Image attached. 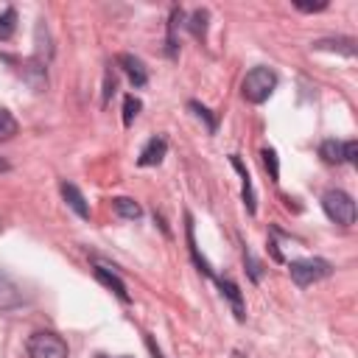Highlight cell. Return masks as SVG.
<instances>
[{"instance_id": "1", "label": "cell", "mask_w": 358, "mask_h": 358, "mask_svg": "<svg viewBox=\"0 0 358 358\" xmlns=\"http://www.w3.org/2000/svg\"><path fill=\"white\" fill-rule=\"evenodd\" d=\"M277 87V73L268 70V67H252L243 81H241V95L249 101V103H263L268 101V95L274 92Z\"/></svg>"}, {"instance_id": "2", "label": "cell", "mask_w": 358, "mask_h": 358, "mask_svg": "<svg viewBox=\"0 0 358 358\" xmlns=\"http://www.w3.org/2000/svg\"><path fill=\"white\" fill-rule=\"evenodd\" d=\"M25 350H28V358H67V355H70L67 341H64L62 336L50 333V330H36V333H31Z\"/></svg>"}, {"instance_id": "3", "label": "cell", "mask_w": 358, "mask_h": 358, "mask_svg": "<svg viewBox=\"0 0 358 358\" xmlns=\"http://www.w3.org/2000/svg\"><path fill=\"white\" fill-rule=\"evenodd\" d=\"M322 207H324V213H327L330 221H336L341 227L355 224V201H352L350 193H344V190H327L322 196Z\"/></svg>"}, {"instance_id": "4", "label": "cell", "mask_w": 358, "mask_h": 358, "mask_svg": "<svg viewBox=\"0 0 358 358\" xmlns=\"http://www.w3.org/2000/svg\"><path fill=\"white\" fill-rule=\"evenodd\" d=\"M288 271H291V280L299 288H305V285H310L316 280H324L333 271V266L327 260H322V257H305V260H291Z\"/></svg>"}, {"instance_id": "5", "label": "cell", "mask_w": 358, "mask_h": 358, "mask_svg": "<svg viewBox=\"0 0 358 358\" xmlns=\"http://www.w3.org/2000/svg\"><path fill=\"white\" fill-rule=\"evenodd\" d=\"M165 151H168L165 137H151V140L143 145V151H140V157H137V165H143V168H148V165H159L162 157H165Z\"/></svg>"}, {"instance_id": "6", "label": "cell", "mask_w": 358, "mask_h": 358, "mask_svg": "<svg viewBox=\"0 0 358 358\" xmlns=\"http://www.w3.org/2000/svg\"><path fill=\"white\" fill-rule=\"evenodd\" d=\"M117 64L126 70V76L131 78L134 87H143V84L148 81V70H145V64H143L137 56H131V53H120V56H117Z\"/></svg>"}, {"instance_id": "7", "label": "cell", "mask_w": 358, "mask_h": 358, "mask_svg": "<svg viewBox=\"0 0 358 358\" xmlns=\"http://www.w3.org/2000/svg\"><path fill=\"white\" fill-rule=\"evenodd\" d=\"M62 196H64V201L73 207V213H76L78 218H90V204L84 201V196H81V190H78L76 185L62 182Z\"/></svg>"}, {"instance_id": "8", "label": "cell", "mask_w": 358, "mask_h": 358, "mask_svg": "<svg viewBox=\"0 0 358 358\" xmlns=\"http://www.w3.org/2000/svg\"><path fill=\"white\" fill-rule=\"evenodd\" d=\"M95 277L106 285V288H112L115 291V296L120 299V302H129V291H126V282L117 277V274H112L109 268H103V266H95Z\"/></svg>"}, {"instance_id": "9", "label": "cell", "mask_w": 358, "mask_h": 358, "mask_svg": "<svg viewBox=\"0 0 358 358\" xmlns=\"http://www.w3.org/2000/svg\"><path fill=\"white\" fill-rule=\"evenodd\" d=\"M20 302H22L20 288H17L6 274H0V308H3V310H8V308H17Z\"/></svg>"}, {"instance_id": "10", "label": "cell", "mask_w": 358, "mask_h": 358, "mask_svg": "<svg viewBox=\"0 0 358 358\" xmlns=\"http://www.w3.org/2000/svg\"><path fill=\"white\" fill-rule=\"evenodd\" d=\"M319 154H322V159L330 162V165L347 162V159H344V143H341V140H324V143L319 145Z\"/></svg>"}, {"instance_id": "11", "label": "cell", "mask_w": 358, "mask_h": 358, "mask_svg": "<svg viewBox=\"0 0 358 358\" xmlns=\"http://www.w3.org/2000/svg\"><path fill=\"white\" fill-rule=\"evenodd\" d=\"M112 207H115V213H117L120 218H129V221H134V218H140V215H143L140 204H137L134 199H126V196L112 199Z\"/></svg>"}, {"instance_id": "12", "label": "cell", "mask_w": 358, "mask_h": 358, "mask_svg": "<svg viewBox=\"0 0 358 358\" xmlns=\"http://www.w3.org/2000/svg\"><path fill=\"white\" fill-rule=\"evenodd\" d=\"M232 165L238 168V173H241V179H243V201H246L249 213H255V193H252V179H249V171L243 168V162H241L238 157H232Z\"/></svg>"}, {"instance_id": "13", "label": "cell", "mask_w": 358, "mask_h": 358, "mask_svg": "<svg viewBox=\"0 0 358 358\" xmlns=\"http://www.w3.org/2000/svg\"><path fill=\"white\" fill-rule=\"evenodd\" d=\"M17 31V11L14 8H6L0 14V39H11Z\"/></svg>"}, {"instance_id": "14", "label": "cell", "mask_w": 358, "mask_h": 358, "mask_svg": "<svg viewBox=\"0 0 358 358\" xmlns=\"http://www.w3.org/2000/svg\"><path fill=\"white\" fill-rule=\"evenodd\" d=\"M14 134H17V120H14V115L0 106V143H3V140H11Z\"/></svg>"}, {"instance_id": "15", "label": "cell", "mask_w": 358, "mask_h": 358, "mask_svg": "<svg viewBox=\"0 0 358 358\" xmlns=\"http://www.w3.org/2000/svg\"><path fill=\"white\" fill-rule=\"evenodd\" d=\"M313 48H319V50H322V48H333V50H341V53H347V56L355 53V48H352L350 39H336V42H333V39H322V42H316Z\"/></svg>"}, {"instance_id": "16", "label": "cell", "mask_w": 358, "mask_h": 358, "mask_svg": "<svg viewBox=\"0 0 358 358\" xmlns=\"http://www.w3.org/2000/svg\"><path fill=\"white\" fill-rule=\"evenodd\" d=\"M140 98H134V95H126V101H123V123L129 126L134 117H137V112H140Z\"/></svg>"}, {"instance_id": "17", "label": "cell", "mask_w": 358, "mask_h": 358, "mask_svg": "<svg viewBox=\"0 0 358 358\" xmlns=\"http://www.w3.org/2000/svg\"><path fill=\"white\" fill-rule=\"evenodd\" d=\"M263 162H266V168H268V173H271V182H277L280 165H277V154H274L271 148H263Z\"/></svg>"}, {"instance_id": "18", "label": "cell", "mask_w": 358, "mask_h": 358, "mask_svg": "<svg viewBox=\"0 0 358 358\" xmlns=\"http://www.w3.org/2000/svg\"><path fill=\"white\" fill-rule=\"evenodd\" d=\"M190 109H193L199 117H204V120H207V129H210V131H215V117H210V109H204V106H201V103H196V101H190Z\"/></svg>"}, {"instance_id": "19", "label": "cell", "mask_w": 358, "mask_h": 358, "mask_svg": "<svg viewBox=\"0 0 358 358\" xmlns=\"http://www.w3.org/2000/svg\"><path fill=\"white\" fill-rule=\"evenodd\" d=\"M204 20H207V11H196V14H193L190 31H193L196 36H201V34H204Z\"/></svg>"}, {"instance_id": "20", "label": "cell", "mask_w": 358, "mask_h": 358, "mask_svg": "<svg viewBox=\"0 0 358 358\" xmlns=\"http://www.w3.org/2000/svg\"><path fill=\"white\" fill-rule=\"evenodd\" d=\"M243 257H246V263H249V277H252V280L257 282V280H260V263H257V260L252 257V252H249V249L243 252Z\"/></svg>"}, {"instance_id": "21", "label": "cell", "mask_w": 358, "mask_h": 358, "mask_svg": "<svg viewBox=\"0 0 358 358\" xmlns=\"http://www.w3.org/2000/svg\"><path fill=\"white\" fill-rule=\"evenodd\" d=\"M344 159H347V162H355V159H358V143H355V140H347V143H344Z\"/></svg>"}, {"instance_id": "22", "label": "cell", "mask_w": 358, "mask_h": 358, "mask_svg": "<svg viewBox=\"0 0 358 358\" xmlns=\"http://www.w3.org/2000/svg\"><path fill=\"white\" fill-rule=\"evenodd\" d=\"M296 8L299 11H324L327 8V0H322V3H296Z\"/></svg>"}, {"instance_id": "23", "label": "cell", "mask_w": 358, "mask_h": 358, "mask_svg": "<svg viewBox=\"0 0 358 358\" xmlns=\"http://www.w3.org/2000/svg\"><path fill=\"white\" fill-rule=\"evenodd\" d=\"M148 350H151V352H154V358H162V352H159V350H157V347H154V341H151V338H148Z\"/></svg>"}, {"instance_id": "24", "label": "cell", "mask_w": 358, "mask_h": 358, "mask_svg": "<svg viewBox=\"0 0 358 358\" xmlns=\"http://www.w3.org/2000/svg\"><path fill=\"white\" fill-rule=\"evenodd\" d=\"M8 168H11V165H8V162H6L3 157H0V171H8Z\"/></svg>"}, {"instance_id": "25", "label": "cell", "mask_w": 358, "mask_h": 358, "mask_svg": "<svg viewBox=\"0 0 358 358\" xmlns=\"http://www.w3.org/2000/svg\"><path fill=\"white\" fill-rule=\"evenodd\" d=\"M95 358H112V355H103V352H98ZM120 358H129V355H120Z\"/></svg>"}]
</instances>
